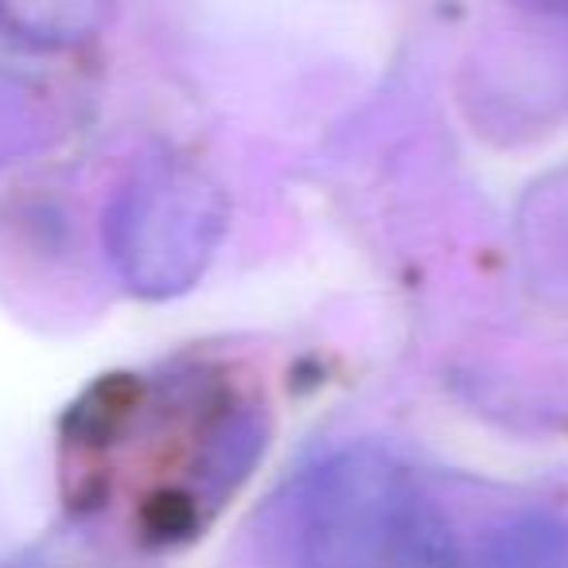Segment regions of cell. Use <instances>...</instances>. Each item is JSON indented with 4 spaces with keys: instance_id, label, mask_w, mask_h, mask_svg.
I'll return each instance as SVG.
<instances>
[{
    "instance_id": "obj_1",
    "label": "cell",
    "mask_w": 568,
    "mask_h": 568,
    "mask_svg": "<svg viewBox=\"0 0 568 568\" xmlns=\"http://www.w3.org/2000/svg\"><path fill=\"white\" fill-rule=\"evenodd\" d=\"M90 444L118 456L105 479H125L136 537L180 545L199 537L237 495L268 444V413L226 371L187 366L121 382L90 413Z\"/></svg>"
},
{
    "instance_id": "obj_2",
    "label": "cell",
    "mask_w": 568,
    "mask_h": 568,
    "mask_svg": "<svg viewBox=\"0 0 568 568\" xmlns=\"http://www.w3.org/2000/svg\"><path fill=\"white\" fill-rule=\"evenodd\" d=\"M301 568H467L425 483L374 444L335 452L304 487Z\"/></svg>"
},
{
    "instance_id": "obj_3",
    "label": "cell",
    "mask_w": 568,
    "mask_h": 568,
    "mask_svg": "<svg viewBox=\"0 0 568 568\" xmlns=\"http://www.w3.org/2000/svg\"><path fill=\"white\" fill-rule=\"evenodd\" d=\"M226 234V199L203 172L183 164L152 168L121 199L113 253L133 288L149 296L187 293L206 273Z\"/></svg>"
},
{
    "instance_id": "obj_4",
    "label": "cell",
    "mask_w": 568,
    "mask_h": 568,
    "mask_svg": "<svg viewBox=\"0 0 568 568\" xmlns=\"http://www.w3.org/2000/svg\"><path fill=\"white\" fill-rule=\"evenodd\" d=\"M471 568H568V521L521 510L487 529Z\"/></svg>"
}]
</instances>
